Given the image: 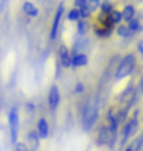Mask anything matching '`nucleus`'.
<instances>
[{"mask_svg":"<svg viewBox=\"0 0 143 151\" xmlns=\"http://www.w3.org/2000/svg\"><path fill=\"white\" fill-rule=\"evenodd\" d=\"M99 118V97L98 94H93L86 99L83 109V116H81V123H83V129L89 131L93 128Z\"/></svg>","mask_w":143,"mask_h":151,"instance_id":"1","label":"nucleus"},{"mask_svg":"<svg viewBox=\"0 0 143 151\" xmlns=\"http://www.w3.org/2000/svg\"><path fill=\"white\" fill-rule=\"evenodd\" d=\"M135 67H136V55L131 54V52L125 54L115 70V82H120L123 79H126L128 76H131Z\"/></svg>","mask_w":143,"mask_h":151,"instance_id":"2","label":"nucleus"},{"mask_svg":"<svg viewBox=\"0 0 143 151\" xmlns=\"http://www.w3.org/2000/svg\"><path fill=\"white\" fill-rule=\"evenodd\" d=\"M138 128H140V123H138L136 116H131L126 123L121 126V136H120V146H126L128 139H131L133 134H136Z\"/></svg>","mask_w":143,"mask_h":151,"instance_id":"3","label":"nucleus"},{"mask_svg":"<svg viewBox=\"0 0 143 151\" xmlns=\"http://www.w3.org/2000/svg\"><path fill=\"white\" fill-rule=\"evenodd\" d=\"M7 123H9V131H10V141L17 145L19 138V128H20V116H19V108L12 106L9 114H7Z\"/></svg>","mask_w":143,"mask_h":151,"instance_id":"4","label":"nucleus"},{"mask_svg":"<svg viewBox=\"0 0 143 151\" xmlns=\"http://www.w3.org/2000/svg\"><path fill=\"white\" fill-rule=\"evenodd\" d=\"M62 15H64V5L61 4V5H57V10H56V14H54L52 25H51V30H49V39L51 40H56L57 34H59V25H61V20H62Z\"/></svg>","mask_w":143,"mask_h":151,"instance_id":"5","label":"nucleus"},{"mask_svg":"<svg viewBox=\"0 0 143 151\" xmlns=\"http://www.w3.org/2000/svg\"><path fill=\"white\" fill-rule=\"evenodd\" d=\"M47 104H49L51 111H56L61 104V92H59V87L56 86V84H52V86L49 87V92H47Z\"/></svg>","mask_w":143,"mask_h":151,"instance_id":"6","label":"nucleus"},{"mask_svg":"<svg viewBox=\"0 0 143 151\" xmlns=\"http://www.w3.org/2000/svg\"><path fill=\"white\" fill-rule=\"evenodd\" d=\"M57 55H59L57 62L61 64V67H64V69H69V67H72V55H71V50H69L66 45H61L59 50H57Z\"/></svg>","mask_w":143,"mask_h":151,"instance_id":"7","label":"nucleus"},{"mask_svg":"<svg viewBox=\"0 0 143 151\" xmlns=\"http://www.w3.org/2000/svg\"><path fill=\"white\" fill-rule=\"evenodd\" d=\"M111 133L110 131V126L108 124H101L99 126V129H98V134H96V143H98L99 146H108V143H110L111 139Z\"/></svg>","mask_w":143,"mask_h":151,"instance_id":"8","label":"nucleus"},{"mask_svg":"<svg viewBox=\"0 0 143 151\" xmlns=\"http://www.w3.org/2000/svg\"><path fill=\"white\" fill-rule=\"evenodd\" d=\"M88 45H89V39L88 37H79L77 40H74V44H72L71 55L72 57H76V55H79V54H84L83 50L84 49H88Z\"/></svg>","mask_w":143,"mask_h":151,"instance_id":"9","label":"nucleus"},{"mask_svg":"<svg viewBox=\"0 0 143 151\" xmlns=\"http://www.w3.org/2000/svg\"><path fill=\"white\" fill-rule=\"evenodd\" d=\"M35 131L39 133L40 139H46L51 133V124L47 121V118H39L37 119V124H35Z\"/></svg>","mask_w":143,"mask_h":151,"instance_id":"10","label":"nucleus"},{"mask_svg":"<svg viewBox=\"0 0 143 151\" xmlns=\"http://www.w3.org/2000/svg\"><path fill=\"white\" fill-rule=\"evenodd\" d=\"M135 87H136V86H135L133 82H130V84H128V86L125 87L123 91H121V94H120V96H118V101H120L121 104H126L128 101L131 99L133 92H135Z\"/></svg>","mask_w":143,"mask_h":151,"instance_id":"11","label":"nucleus"},{"mask_svg":"<svg viewBox=\"0 0 143 151\" xmlns=\"http://www.w3.org/2000/svg\"><path fill=\"white\" fill-rule=\"evenodd\" d=\"M22 12L27 17H30V19H34V17L39 15V9L34 5L32 2H24V4H22Z\"/></svg>","mask_w":143,"mask_h":151,"instance_id":"12","label":"nucleus"},{"mask_svg":"<svg viewBox=\"0 0 143 151\" xmlns=\"http://www.w3.org/2000/svg\"><path fill=\"white\" fill-rule=\"evenodd\" d=\"M113 10H115V5H113L111 0H101V5H99V15L108 17Z\"/></svg>","mask_w":143,"mask_h":151,"instance_id":"13","label":"nucleus"},{"mask_svg":"<svg viewBox=\"0 0 143 151\" xmlns=\"http://www.w3.org/2000/svg\"><path fill=\"white\" fill-rule=\"evenodd\" d=\"M126 25L133 34H138V32L143 30V22H142V19H138V17H133L131 20H128Z\"/></svg>","mask_w":143,"mask_h":151,"instance_id":"14","label":"nucleus"},{"mask_svg":"<svg viewBox=\"0 0 143 151\" xmlns=\"http://www.w3.org/2000/svg\"><path fill=\"white\" fill-rule=\"evenodd\" d=\"M115 32V29L113 27H94V34H96V37L98 39H108V37H111V34Z\"/></svg>","mask_w":143,"mask_h":151,"instance_id":"15","label":"nucleus"},{"mask_svg":"<svg viewBox=\"0 0 143 151\" xmlns=\"http://www.w3.org/2000/svg\"><path fill=\"white\" fill-rule=\"evenodd\" d=\"M89 29H91V25H89V20H79L76 24V32L79 37H86L89 32Z\"/></svg>","mask_w":143,"mask_h":151,"instance_id":"16","label":"nucleus"},{"mask_svg":"<svg viewBox=\"0 0 143 151\" xmlns=\"http://www.w3.org/2000/svg\"><path fill=\"white\" fill-rule=\"evenodd\" d=\"M116 35H120L121 39H131L135 34L128 29V25L126 24H120L118 27H116Z\"/></svg>","mask_w":143,"mask_h":151,"instance_id":"17","label":"nucleus"},{"mask_svg":"<svg viewBox=\"0 0 143 151\" xmlns=\"http://www.w3.org/2000/svg\"><path fill=\"white\" fill-rule=\"evenodd\" d=\"M89 59L86 54H79L76 57H72V69H77V67H84V65H88Z\"/></svg>","mask_w":143,"mask_h":151,"instance_id":"18","label":"nucleus"},{"mask_svg":"<svg viewBox=\"0 0 143 151\" xmlns=\"http://www.w3.org/2000/svg\"><path fill=\"white\" fill-rule=\"evenodd\" d=\"M135 5H131V4H128V5L123 7V10H121V14H123V20L128 22V20H131L133 17H136L135 15Z\"/></svg>","mask_w":143,"mask_h":151,"instance_id":"19","label":"nucleus"},{"mask_svg":"<svg viewBox=\"0 0 143 151\" xmlns=\"http://www.w3.org/2000/svg\"><path fill=\"white\" fill-rule=\"evenodd\" d=\"M27 139H29V143L34 146V150H37L39 145H40V136H39V133L35 129H32V131L27 133Z\"/></svg>","mask_w":143,"mask_h":151,"instance_id":"20","label":"nucleus"},{"mask_svg":"<svg viewBox=\"0 0 143 151\" xmlns=\"http://www.w3.org/2000/svg\"><path fill=\"white\" fill-rule=\"evenodd\" d=\"M108 20H110L113 25H116V27H118L120 24H123V14H121V10H113L110 15H108Z\"/></svg>","mask_w":143,"mask_h":151,"instance_id":"21","label":"nucleus"},{"mask_svg":"<svg viewBox=\"0 0 143 151\" xmlns=\"http://www.w3.org/2000/svg\"><path fill=\"white\" fill-rule=\"evenodd\" d=\"M66 19H67V20H69V22H76V24H77V22L81 20V15H79V10H77V9H74V7H72L71 10L67 12Z\"/></svg>","mask_w":143,"mask_h":151,"instance_id":"22","label":"nucleus"},{"mask_svg":"<svg viewBox=\"0 0 143 151\" xmlns=\"http://www.w3.org/2000/svg\"><path fill=\"white\" fill-rule=\"evenodd\" d=\"M99 5H101V0H86V7H88L91 12L99 10Z\"/></svg>","mask_w":143,"mask_h":151,"instance_id":"23","label":"nucleus"},{"mask_svg":"<svg viewBox=\"0 0 143 151\" xmlns=\"http://www.w3.org/2000/svg\"><path fill=\"white\" fill-rule=\"evenodd\" d=\"M131 143H133V151H142L143 150V133L135 141H131Z\"/></svg>","mask_w":143,"mask_h":151,"instance_id":"24","label":"nucleus"},{"mask_svg":"<svg viewBox=\"0 0 143 151\" xmlns=\"http://www.w3.org/2000/svg\"><path fill=\"white\" fill-rule=\"evenodd\" d=\"M79 10V15H81V20H88L89 19V15H91V10H89L88 7L84 5V7H81V9H77Z\"/></svg>","mask_w":143,"mask_h":151,"instance_id":"25","label":"nucleus"},{"mask_svg":"<svg viewBox=\"0 0 143 151\" xmlns=\"http://www.w3.org/2000/svg\"><path fill=\"white\" fill-rule=\"evenodd\" d=\"M84 91H86V86H84V82L77 81L76 84H74V94H83Z\"/></svg>","mask_w":143,"mask_h":151,"instance_id":"26","label":"nucleus"},{"mask_svg":"<svg viewBox=\"0 0 143 151\" xmlns=\"http://www.w3.org/2000/svg\"><path fill=\"white\" fill-rule=\"evenodd\" d=\"M116 145H118V133H116V134H111V139H110V143H108V148H110L111 151H115Z\"/></svg>","mask_w":143,"mask_h":151,"instance_id":"27","label":"nucleus"},{"mask_svg":"<svg viewBox=\"0 0 143 151\" xmlns=\"http://www.w3.org/2000/svg\"><path fill=\"white\" fill-rule=\"evenodd\" d=\"M25 109H27L29 114H34V113H35V104H34L32 101H29V103L25 104Z\"/></svg>","mask_w":143,"mask_h":151,"instance_id":"28","label":"nucleus"},{"mask_svg":"<svg viewBox=\"0 0 143 151\" xmlns=\"http://www.w3.org/2000/svg\"><path fill=\"white\" fill-rule=\"evenodd\" d=\"M15 151H29V148H27L25 143H17V145H15Z\"/></svg>","mask_w":143,"mask_h":151,"instance_id":"29","label":"nucleus"},{"mask_svg":"<svg viewBox=\"0 0 143 151\" xmlns=\"http://www.w3.org/2000/svg\"><path fill=\"white\" fill-rule=\"evenodd\" d=\"M138 52L142 54V59H143V39L140 40V42H138Z\"/></svg>","mask_w":143,"mask_h":151,"instance_id":"30","label":"nucleus"},{"mask_svg":"<svg viewBox=\"0 0 143 151\" xmlns=\"http://www.w3.org/2000/svg\"><path fill=\"white\" fill-rule=\"evenodd\" d=\"M123 151H133V143H130L128 146H125V150Z\"/></svg>","mask_w":143,"mask_h":151,"instance_id":"31","label":"nucleus"},{"mask_svg":"<svg viewBox=\"0 0 143 151\" xmlns=\"http://www.w3.org/2000/svg\"><path fill=\"white\" fill-rule=\"evenodd\" d=\"M52 2H54V0H44V4H46V7H49L51 4H52Z\"/></svg>","mask_w":143,"mask_h":151,"instance_id":"32","label":"nucleus"},{"mask_svg":"<svg viewBox=\"0 0 143 151\" xmlns=\"http://www.w3.org/2000/svg\"><path fill=\"white\" fill-rule=\"evenodd\" d=\"M142 22H143V15H142Z\"/></svg>","mask_w":143,"mask_h":151,"instance_id":"33","label":"nucleus"}]
</instances>
